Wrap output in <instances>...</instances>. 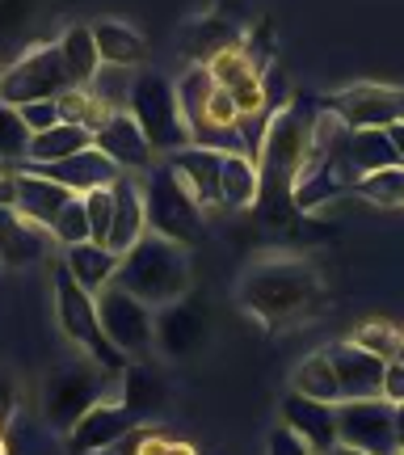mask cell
I'll return each mask as SVG.
<instances>
[{
  "label": "cell",
  "instance_id": "cell-12",
  "mask_svg": "<svg viewBox=\"0 0 404 455\" xmlns=\"http://www.w3.org/2000/svg\"><path fill=\"white\" fill-rule=\"evenodd\" d=\"M321 355L329 358V367L337 375L341 405H350V401H379V396H384V367H388V363H379L375 355L358 350L350 338L324 346Z\"/></svg>",
  "mask_w": 404,
  "mask_h": 455
},
{
  "label": "cell",
  "instance_id": "cell-38",
  "mask_svg": "<svg viewBox=\"0 0 404 455\" xmlns=\"http://www.w3.org/2000/svg\"><path fill=\"white\" fill-rule=\"evenodd\" d=\"M81 203H84V215H89V241L106 244L110 241V224H114V195L110 190H93Z\"/></svg>",
  "mask_w": 404,
  "mask_h": 455
},
{
  "label": "cell",
  "instance_id": "cell-29",
  "mask_svg": "<svg viewBox=\"0 0 404 455\" xmlns=\"http://www.w3.org/2000/svg\"><path fill=\"white\" fill-rule=\"evenodd\" d=\"M236 43H241V30H236V26H227L219 13H207L202 21L186 26V34H181V51H186V60H190V64H207L210 55L236 47Z\"/></svg>",
  "mask_w": 404,
  "mask_h": 455
},
{
  "label": "cell",
  "instance_id": "cell-34",
  "mask_svg": "<svg viewBox=\"0 0 404 455\" xmlns=\"http://www.w3.org/2000/svg\"><path fill=\"white\" fill-rule=\"evenodd\" d=\"M30 131H26V123H21V114L13 110V106H0V161H9L13 169H21L26 164V156H30Z\"/></svg>",
  "mask_w": 404,
  "mask_h": 455
},
{
  "label": "cell",
  "instance_id": "cell-48",
  "mask_svg": "<svg viewBox=\"0 0 404 455\" xmlns=\"http://www.w3.org/2000/svg\"><path fill=\"white\" fill-rule=\"evenodd\" d=\"M98 455H127L123 447H110V451H98Z\"/></svg>",
  "mask_w": 404,
  "mask_h": 455
},
{
  "label": "cell",
  "instance_id": "cell-5",
  "mask_svg": "<svg viewBox=\"0 0 404 455\" xmlns=\"http://www.w3.org/2000/svg\"><path fill=\"white\" fill-rule=\"evenodd\" d=\"M144 212L147 232L190 249L207 236V215L194 203V195L181 186V178L169 169V161H156V169L144 178Z\"/></svg>",
  "mask_w": 404,
  "mask_h": 455
},
{
  "label": "cell",
  "instance_id": "cell-43",
  "mask_svg": "<svg viewBox=\"0 0 404 455\" xmlns=\"http://www.w3.org/2000/svg\"><path fill=\"white\" fill-rule=\"evenodd\" d=\"M388 140H392V148H396V156H400V164H404V123L400 127H388Z\"/></svg>",
  "mask_w": 404,
  "mask_h": 455
},
{
  "label": "cell",
  "instance_id": "cell-2",
  "mask_svg": "<svg viewBox=\"0 0 404 455\" xmlns=\"http://www.w3.org/2000/svg\"><path fill=\"white\" fill-rule=\"evenodd\" d=\"M312 118L316 106H307L304 98L282 101L265 114V131L257 144V173H261V198L278 207H291V181L299 178L307 156V135H312Z\"/></svg>",
  "mask_w": 404,
  "mask_h": 455
},
{
  "label": "cell",
  "instance_id": "cell-33",
  "mask_svg": "<svg viewBox=\"0 0 404 455\" xmlns=\"http://www.w3.org/2000/svg\"><path fill=\"white\" fill-rule=\"evenodd\" d=\"M354 198L371 203V207H404V164L396 169H384V173H371L354 186Z\"/></svg>",
  "mask_w": 404,
  "mask_h": 455
},
{
  "label": "cell",
  "instance_id": "cell-37",
  "mask_svg": "<svg viewBox=\"0 0 404 455\" xmlns=\"http://www.w3.org/2000/svg\"><path fill=\"white\" fill-rule=\"evenodd\" d=\"M51 241H59V249H76V244H89V215H84V203L72 198L59 220L51 224Z\"/></svg>",
  "mask_w": 404,
  "mask_h": 455
},
{
  "label": "cell",
  "instance_id": "cell-24",
  "mask_svg": "<svg viewBox=\"0 0 404 455\" xmlns=\"http://www.w3.org/2000/svg\"><path fill=\"white\" fill-rule=\"evenodd\" d=\"M76 195H67L64 186H55V181L38 178V173H26V169H17V215H26L30 224L47 228L59 220V212H64L67 203H72Z\"/></svg>",
  "mask_w": 404,
  "mask_h": 455
},
{
  "label": "cell",
  "instance_id": "cell-42",
  "mask_svg": "<svg viewBox=\"0 0 404 455\" xmlns=\"http://www.w3.org/2000/svg\"><path fill=\"white\" fill-rule=\"evenodd\" d=\"M0 207H17V173H0Z\"/></svg>",
  "mask_w": 404,
  "mask_h": 455
},
{
  "label": "cell",
  "instance_id": "cell-16",
  "mask_svg": "<svg viewBox=\"0 0 404 455\" xmlns=\"http://www.w3.org/2000/svg\"><path fill=\"white\" fill-rule=\"evenodd\" d=\"M26 173H38V178L55 181V186H64L67 195H93V190H110L114 181L123 178V169L110 161V156H101L98 148H84L76 156H67L59 164H47V169H30V164H21Z\"/></svg>",
  "mask_w": 404,
  "mask_h": 455
},
{
  "label": "cell",
  "instance_id": "cell-27",
  "mask_svg": "<svg viewBox=\"0 0 404 455\" xmlns=\"http://www.w3.org/2000/svg\"><path fill=\"white\" fill-rule=\"evenodd\" d=\"M345 164H350V173L362 181V178H371V173L396 169L400 156H396V148H392L388 131H350V140H345Z\"/></svg>",
  "mask_w": 404,
  "mask_h": 455
},
{
  "label": "cell",
  "instance_id": "cell-36",
  "mask_svg": "<svg viewBox=\"0 0 404 455\" xmlns=\"http://www.w3.org/2000/svg\"><path fill=\"white\" fill-rule=\"evenodd\" d=\"M131 81H135V72L101 68L98 76H93V84H89V93H93L110 114H118V110H127V101H131Z\"/></svg>",
  "mask_w": 404,
  "mask_h": 455
},
{
  "label": "cell",
  "instance_id": "cell-41",
  "mask_svg": "<svg viewBox=\"0 0 404 455\" xmlns=\"http://www.w3.org/2000/svg\"><path fill=\"white\" fill-rule=\"evenodd\" d=\"M13 413H17V384H13V375L0 367V430H9Z\"/></svg>",
  "mask_w": 404,
  "mask_h": 455
},
{
  "label": "cell",
  "instance_id": "cell-8",
  "mask_svg": "<svg viewBox=\"0 0 404 455\" xmlns=\"http://www.w3.org/2000/svg\"><path fill=\"white\" fill-rule=\"evenodd\" d=\"M67 89H72V76H67L64 55L55 43H38L17 64L0 72V106H13V110L30 106V101H55Z\"/></svg>",
  "mask_w": 404,
  "mask_h": 455
},
{
  "label": "cell",
  "instance_id": "cell-1",
  "mask_svg": "<svg viewBox=\"0 0 404 455\" xmlns=\"http://www.w3.org/2000/svg\"><path fill=\"white\" fill-rule=\"evenodd\" d=\"M236 299L244 304L249 316H257L261 325L278 329L321 312L324 287H321V275L304 258H265L244 270Z\"/></svg>",
  "mask_w": 404,
  "mask_h": 455
},
{
  "label": "cell",
  "instance_id": "cell-4",
  "mask_svg": "<svg viewBox=\"0 0 404 455\" xmlns=\"http://www.w3.org/2000/svg\"><path fill=\"white\" fill-rule=\"evenodd\" d=\"M51 291H55V316H59V329H64V338L81 350V358H89L101 375H118L127 371V355H118L106 338V329H101V316H98V299L93 295H84L72 278H67L64 266H55V275H51Z\"/></svg>",
  "mask_w": 404,
  "mask_h": 455
},
{
  "label": "cell",
  "instance_id": "cell-49",
  "mask_svg": "<svg viewBox=\"0 0 404 455\" xmlns=\"http://www.w3.org/2000/svg\"><path fill=\"white\" fill-rule=\"evenodd\" d=\"M0 72H4V68H0Z\"/></svg>",
  "mask_w": 404,
  "mask_h": 455
},
{
  "label": "cell",
  "instance_id": "cell-20",
  "mask_svg": "<svg viewBox=\"0 0 404 455\" xmlns=\"http://www.w3.org/2000/svg\"><path fill=\"white\" fill-rule=\"evenodd\" d=\"M114 396H118V405L131 409L135 413V422L139 426H152V418L164 409L169 401V388H164V379L152 367L144 363H127V371L114 379Z\"/></svg>",
  "mask_w": 404,
  "mask_h": 455
},
{
  "label": "cell",
  "instance_id": "cell-10",
  "mask_svg": "<svg viewBox=\"0 0 404 455\" xmlns=\"http://www.w3.org/2000/svg\"><path fill=\"white\" fill-rule=\"evenodd\" d=\"M324 106L350 131H388L404 123V89L396 84H350V89H337L333 98H324Z\"/></svg>",
  "mask_w": 404,
  "mask_h": 455
},
{
  "label": "cell",
  "instance_id": "cell-30",
  "mask_svg": "<svg viewBox=\"0 0 404 455\" xmlns=\"http://www.w3.org/2000/svg\"><path fill=\"white\" fill-rule=\"evenodd\" d=\"M84 148H93V135L84 127L59 123V127H51L47 135H34L26 164H30V169H47V164H59V161H67V156L84 152Z\"/></svg>",
  "mask_w": 404,
  "mask_h": 455
},
{
  "label": "cell",
  "instance_id": "cell-19",
  "mask_svg": "<svg viewBox=\"0 0 404 455\" xmlns=\"http://www.w3.org/2000/svg\"><path fill=\"white\" fill-rule=\"evenodd\" d=\"M207 341V316L194 304H169L156 312V350L164 358H190Z\"/></svg>",
  "mask_w": 404,
  "mask_h": 455
},
{
  "label": "cell",
  "instance_id": "cell-21",
  "mask_svg": "<svg viewBox=\"0 0 404 455\" xmlns=\"http://www.w3.org/2000/svg\"><path fill=\"white\" fill-rule=\"evenodd\" d=\"M93 30V43H98V55H101V68H123V72H144V60H147V43L144 34L118 21V17H101L89 26Z\"/></svg>",
  "mask_w": 404,
  "mask_h": 455
},
{
  "label": "cell",
  "instance_id": "cell-7",
  "mask_svg": "<svg viewBox=\"0 0 404 455\" xmlns=\"http://www.w3.org/2000/svg\"><path fill=\"white\" fill-rule=\"evenodd\" d=\"M110 392H114L110 375H101L89 358H76V363H67L59 371H51L47 392H43V413H47V422L59 435H72V426L81 422L98 401H106Z\"/></svg>",
  "mask_w": 404,
  "mask_h": 455
},
{
  "label": "cell",
  "instance_id": "cell-14",
  "mask_svg": "<svg viewBox=\"0 0 404 455\" xmlns=\"http://www.w3.org/2000/svg\"><path fill=\"white\" fill-rule=\"evenodd\" d=\"M93 148H98L101 156H110L131 178H139V173L147 178V173L156 169V152H152V144L144 140V131L135 127V118H131L127 110L110 114L106 127L93 131Z\"/></svg>",
  "mask_w": 404,
  "mask_h": 455
},
{
  "label": "cell",
  "instance_id": "cell-40",
  "mask_svg": "<svg viewBox=\"0 0 404 455\" xmlns=\"http://www.w3.org/2000/svg\"><path fill=\"white\" fill-rule=\"evenodd\" d=\"M265 455H312L304 447V439H295L287 426H274L270 430V443H265Z\"/></svg>",
  "mask_w": 404,
  "mask_h": 455
},
{
  "label": "cell",
  "instance_id": "cell-46",
  "mask_svg": "<svg viewBox=\"0 0 404 455\" xmlns=\"http://www.w3.org/2000/svg\"><path fill=\"white\" fill-rule=\"evenodd\" d=\"M392 363H400V367H404V329H400V350H396V358H392Z\"/></svg>",
  "mask_w": 404,
  "mask_h": 455
},
{
  "label": "cell",
  "instance_id": "cell-23",
  "mask_svg": "<svg viewBox=\"0 0 404 455\" xmlns=\"http://www.w3.org/2000/svg\"><path fill=\"white\" fill-rule=\"evenodd\" d=\"M173 98H178L181 127L190 135V144H198L202 131H207V106L215 98V76L202 64H190L181 76H173Z\"/></svg>",
  "mask_w": 404,
  "mask_h": 455
},
{
  "label": "cell",
  "instance_id": "cell-31",
  "mask_svg": "<svg viewBox=\"0 0 404 455\" xmlns=\"http://www.w3.org/2000/svg\"><path fill=\"white\" fill-rule=\"evenodd\" d=\"M291 392L307 396V401H321V405H341V392H337V375L329 367V358L316 350L307 355L291 375Z\"/></svg>",
  "mask_w": 404,
  "mask_h": 455
},
{
  "label": "cell",
  "instance_id": "cell-50",
  "mask_svg": "<svg viewBox=\"0 0 404 455\" xmlns=\"http://www.w3.org/2000/svg\"><path fill=\"white\" fill-rule=\"evenodd\" d=\"M396 455H400V451H396Z\"/></svg>",
  "mask_w": 404,
  "mask_h": 455
},
{
  "label": "cell",
  "instance_id": "cell-6",
  "mask_svg": "<svg viewBox=\"0 0 404 455\" xmlns=\"http://www.w3.org/2000/svg\"><path fill=\"white\" fill-rule=\"evenodd\" d=\"M127 114L135 118V127L144 131V140L152 144L156 156H169L178 148L190 144V135L181 127V114H178V98H173V76L164 72H135L131 81V101H127Z\"/></svg>",
  "mask_w": 404,
  "mask_h": 455
},
{
  "label": "cell",
  "instance_id": "cell-44",
  "mask_svg": "<svg viewBox=\"0 0 404 455\" xmlns=\"http://www.w3.org/2000/svg\"><path fill=\"white\" fill-rule=\"evenodd\" d=\"M396 451L404 455V405H396Z\"/></svg>",
  "mask_w": 404,
  "mask_h": 455
},
{
  "label": "cell",
  "instance_id": "cell-15",
  "mask_svg": "<svg viewBox=\"0 0 404 455\" xmlns=\"http://www.w3.org/2000/svg\"><path fill=\"white\" fill-rule=\"evenodd\" d=\"M278 418H282L278 426H287L295 439H304L312 455H329L337 447V405H321L299 392H287L278 405Z\"/></svg>",
  "mask_w": 404,
  "mask_h": 455
},
{
  "label": "cell",
  "instance_id": "cell-28",
  "mask_svg": "<svg viewBox=\"0 0 404 455\" xmlns=\"http://www.w3.org/2000/svg\"><path fill=\"white\" fill-rule=\"evenodd\" d=\"M55 47L64 55L72 89H89L93 76L101 72V55H98V43H93V30H89V26H67V30L55 38Z\"/></svg>",
  "mask_w": 404,
  "mask_h": 455
},
{
  "label": "cell",
  "instance_id": "cell-47",
  "mask_svg": "<svg viewBox=\"0 0 404 455\" xmlns=\"http://www.w3.org/2000/svg\"><path fill=\"white\" fill-rule=\"evenodd\" d=\"M0 455H9V439H4V430H0Z\"/></svg>",
  "mask_w": 404,
  "mask_h": 455
},
{
  "label": "cell",
  "instance_id": "cell-18",
  "mask_svg": "<svg viewBox=\"0 0 404 455\" xmlns=\"http://www.w3.org/2000/svg\"><path fill=\"white\" fill-rule=\"evenodd\" d=\"M110 195H114V224H110V241H106V249H110L114 258H123V253H131V249L147 236L144 178L123 173V178L110 186Z\"/></svg>",
  "mask_w": 404,
  "mask_h": 455
},
{
  "label": "cell",
  "instance_id": "cell-22",
  "mask_svg": "<svg viewBox=\"0 0 404 455\" xmlns=\"http://www.w3.org/2000/svg\"><path fill=\"white\" fill-rule=\"evenodd\" d=\"M51 232L30 224L13 207H0V266H30L47 258Z\"/></svg>",
  "mask_w": 404,
  "mask_h": 455
},
{
  "label": "cell",
  "instance_id": "cell-25",
  "mask_svg": "<svg viewBox=\"0 0 404 455\" xmlns=\"http://www.w3.org/2000/svg\"><path fill=\"white\" fill-rule=\"evenodd\" d=\"M67 270V278L81 287L84 295H93L98 299L106 287H114V275H118V258H114L106 244H76V249H64V261H59Z\"/></svg>",
  "mask_w": 404,
  "mask_h": 455
},
{
  "label": "cell",
  "instance_id": "cell-13",
  "mask_svg": "<svg viewBox=\"0 0 404 455\" xmlns=\"http://www.w3.org/2000/svg\"><path fill=\"white\" fill-rule=\"evenodd\" d=\"M135 426H139V422H135V413L118 405V396L110 392L106 401H98V405L89 409L81 422L72 426V435H67V451H72V455L110 451V447H118V443L127 439Z\"/></svg>",
  "mask_w": 404,
  "mask_h": 455
},
{
  "label": "cell",
  "instance_id": "cell-39",
  "mask_svg": "<svg viewBox=\"0 0 404 455\" xmlns=\"http://www.w3.org/2000/svg\"><path fill=\"white\" fill-rule=\"evenodd\" d=\"M21 123L30 135H47L51 127H59V106L55 101H30V106H21Z\"/></svg>",
  "mask_w": 404,
  "mask_h": 455
},
{
  "label": "cell",
  "instance_id": "cell-3",
  "mask_svg": "<svg viewBox=\"0 0 404 455\" xmlns=\"http://www.w3.org/2000/svg\"><path fill=\"white\" fill-rule=\"evenodd\" d=\"M114 287L135 295V299L147 304L152 312H161V308H169V304H181L186 291H190V258H186L181 244L161 241V236L147 232L131 253L118 258Z\"/></svg>",
  "mask_w": 404,
  "mask_h": 455
},
{
  "label": "cell",
  "instance_id": "cell-26",
  "mask_svg": "<svg viewBox=\"0 0 404 455\" xmlns=\"http://www.w3.org/2000/svg\"><path fill=\"white\" fill-rule=\"evenodd\" d=\"M261 203V173L257 161L244 152H227L219 169V207L227 212H249Z\"/></svg>",
  "mask_w": 404,
  "mask_h": 455
},
{
  "label": "cell",
  "instance_id": "cell-17",
  "mask_svg": "<svg viewBox=\"0 0 404 455\" xmlns=\"http://www.w3.org/2000/svg\"><path fill=\"white\" fill-rule=\"evenodd\" d=\"M169 169L181 178V186L194 195L202 215L219 207V169H224V152L202 144H186L178 152H169Z\"/></svg>",
  "mask_w": 404,
  "mask_h": 455
},
{
  "label": "cell",
  "instance_id": "cell-35",
  "mask_svg": "<svg viewBox=\"0 0 404 455\" xmlns=\"http://www.w3.org/2000/svg\"><path fill=\"white\" fill-rule=\"evenodd\" d=\"M350 341H354L358 350L375 355L379 363H392L396 350H400V329L388 325V321H367V325H358L354 333H350Z\"/></svg>",
  "mask_w": 404,
  "mask_h": 455
},
{
  "label": "cell",
  "instance_id": "cell-11",
  "mask_svg": "<svg viewBox=\"0 0 404 455\" xmlns=\"http://www.w3.org/2000/svg\"><path fill=\"white\" fill-rule=\"evenodd\" d=\"M337 443L367 455H396V405L384 396L337 405Z\"/></svg>",
  "mask_w": 404,
  "mask_h": 455
},
{
  "label": "cell",
  "instance_id": "cell-32",
  "mask_svg": "<svg viewBox=\"0 0 404 455\" xmlns=\"http://www.w3.org/2000/svg\"><path fill=\"white\" fill-rule=\"evenodd\" d=\"M55 106H59V123H72V127H84L89 135L93 131L106 127V118H110V110L101 106L89 89H67V93H59L55 98Z\"/></svg>",
  "mask_w": 404,
  "mask_h": 455
},
{
  "label": "cell",
  "instance_id": "cell-9",
  "mask_svg": "<svg viewBox=\"0 0 404 455\" xmlns=\"http://www.w3.org/2000/svg\"><path fill=\"white\" fill-rule=\"evenodd\" d=\"M98 316L110 346L118 355H127V363H144L156 350V312L147 304H139L135 295L106 287L98 295Z\"/></svg>",
  "mask_w": 404,
  "mask_h": 455
},
{
  "label": "cell",
  "instance_id": "cell-45",
  "mask_svg": "<svg viewBox=\"0 0 404 455\" xmlns=\"http://www.w3.org/2000/svg\"><path fill=\"white\" fill-rule=\"evenodd\" d=\"M329 455H367V451H358V447H345V443H337Z\"/></svg>",
  "mask_w": 404,
  "mask_h": 455
}]
</instances>
